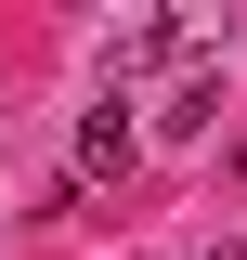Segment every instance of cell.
<instances>
[{
    "instance_id": "2",
    "label": "cell",
    "mask_w": 247,
    "mask_h": 260,
    "mask_svg": "<svg viewBox=\"0 0 247 260\" xmlns=\"http://www.w3.org/2000/svg\"><path fill=\"white\" fill-rule=\"evenodd\" d=\"M208 117H221V52L182 65V78H169V104H156V130H208Z\"/></svg>"
},
{
    "instance_id": "1",
    "label": "cell",
    "mask_w": 247,
    "mask_h": 260,
    "mask_svg": "<svg viewBox=\"0 0 247 260\" xmlns=\"http://www.w3.org/2000/svg\"><path fill=\"white\" fill-rule=\"evenodd\" d=\"M130 156H143V130H130L117 104H104V117H78V169H91V182H117Z\"/></svg>"
}]
</instances>
